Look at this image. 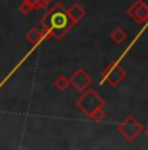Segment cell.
I'll return each instance as SVG.
<instances>
[{
    "label": "cell",
    "instance_id": "cell-1",
    "mask_svg": "<svg viewBox=\"0 0 148 150\" xmlns=\"http://www.w3.org/2000/svg\"><path fill=\"white\" fill-rule=\"evenodd\" d=\"M39 24L43 26L45 39L60 41L74 26L67 11L62 4H54L45 16L41 17Z\"/></svg>",
    "mask_w": 148,
    "mask_h": 150
},
{
    "label": "cell",
    "instance_id": "cell-4",
    "mask_svg": "<svg viewBox=\"0 0 148 150\" xmlns=\"http://www.w3.org/2000/svg\"><path fill=\"white\" fill-rule=\"evenodd\" d=\"M117 129L127 141L131 142V141H134L142 133L143 127H142V124L134 116H127L117 125Z\"/></svg>",
    "mask_w": 148,
    "mask_h": 150
},
{
    "label": "cell",
    "instance_id": "cell-2",
    "mask_svg": "<svg viewBox=\"0 0 148 150\" xmlns=\"http://www.w3.org/2000/svg\"><path fill=\"white\" fill-rule=\"evenodd\" d=\"M76 106L83 114H85L87 116L93 115L96 111L102 110L105 106V100L100 97V94L93 89H87L84 90V93L80 96V98L76 100Z\"/></svg>",
    "mask_w": 148,
    "mask_h": 150
},
{
    "label": "cell",
    "instance_id": "cell-12",
    "mask_svg": "<svg viewBox=\"0 0 148 150\" xmlns=\"http://www.w3.org/2000/svg\"><path fill=\"white\" fill-rule=\"evenodd\" d=\"M51 3V0H34L33 1V8L34 9H43Z\"/></svg>",
    "mask_w": 148,
    "mask_h": 150
},
{
    "label": "cell",
    "instance_id": "cell-6",
    "mask_svg": "<svg viewBox=\"0 0 148 150\" xmlns=\"http://www.w3.org/2000/svg\"><path fill=\"white\" fill-rule=\"evenodd\" d=\"M127 16H130L135 22H144L148 20V5L144 1H136L127 9Z\"/></svg>",
    "mask_w": 148,
    "mask_h": 150
},
{
    "label": "cell",
    "instance_id": "cell-14",
    "mask_svg": "<svg viewBox=\"0 0 148 150\" xmlns=\"http://www.w3.org/2000/svg\"><path fill=\"white\" fill-rule=\"evenodd\" d=\"M22 1H26V3H29L30 5H33V1H34V0H22Z\"/></svg>",
    "mask_w": 148,
    "mask_h": 150
},
{
    "label": "cell",
    "instance_id": "cell-3",
    "mask_svg": "<svg viewBox=\"0 0 148 150\" xmlns=\"http://www.w3.org/2000/svg\"><path fill=\"white\" fill-rule=\"evenodd\" d=\"M127 73L123 69V67L117 62H110L106 68L104 69V72L101 73V77H102V82L106 80V82H109L113 88H117L119 83L126 79Z\"/></svg>",
    "mask_w": 148,
    "mask_h": 150
},
{
    "label": "cell",
    "instance_id": "cell-8",
    "mask_svg": "<svg viewBox=\"0 0 148 150\" xmlns=\"http://www.w3.org/2000/svg\"><path fill=\"white\" fill-rule=\"evenodd\" d=\"M25 37H26L28 42L30 43V45H33V46H37L43 38H45L43 31H41L39 29H37V28H31L30 30L25 34Z\"/></svg>",
    "mask_w": 148,
    "mask_h": 150
},
{
    "label": "cell",
    "instance_id": "cell-5",
    "mask_svg": "<svg viewBox=\"0 0 148 150\" xmlns=\"http://www.w3.org/2000/svg\"><path fill=\"white\" fill-rule=\"evenodd\" d=\"M69 82H71V86H74L76 90L84 91L91 86L92 77L85 69L80 68L74 72V74H72L71 79H69Z\"/></svg>",
    "mask_w": 148,
    "mask_h": 150
},
{
    "label": "cell",
    "instance_id": "cell-9",
    "mask_svg": "<svg viewBox=\"0 0 148 150\" xmlns=\"http://www.w3.org/2000/svg\"><path fill=\"white\" fill-rule=\"evenodd\" d=\"M110 38H112V41L114 42L115 45H121V43H123L124 41H126L127 34L122 28H117V29L113 30L112 34H110Z\"/></svg>",
    "mask_w": 148,
    "mask_h": 150
},
{
    "label": "cell",
    "instance_id": "cell-11",
    "mask_svg": "<svg viewBox=\"0 0 148 150\" xmlns=\"http://www.w3.org/2000/svg\"><path fill=\"white\" fill-rule=\"evenodd\" d=\"M33 9H34L33 5H30V4H29V3H26V1H22L21 4H20V7H19L20 13H22L24 16H28V14L30 13Z\"/></svg>",
    "mask_w": 148,
    "mask_h": 150
},
{
    "label": "cell",
    "instance_id": "cell-7",
    "mask_svg": "<svg viewBox=\"0 0 148 150\" xmlns=\"http://www.w3.org/2000/svg\"><path fill=\"white\" fill-rule=\"evenodd\" d=\"M66 11H67V13H68L69 18H71L72 24H74V26L87 16V11L81 7L79 3H74V4H71Z\"/></svg>",
    "mask_w": 148,
    "mask_h": 150
},
{
    "label": "cell",
    "instance_id": "cell-15",
    "mask_svg": "<svg viewBox=\"0 0 148 150\" xmlns=\"http://www.w3.org/2000/svg\"><path fill=\"white\" fill-rule=\"evenodd\" d=\"M146 134H147V137H148V128L146 129Z\"/></svg>",
    "mask_w": 148,
    "mask_h": 150
},
{
    "label": "cell",
    "instance_id": "cell-13",
    "mask_svg": "<svg viewBox=\"0 0 148 150\" xmlns=\"http://www.w3.org/2000/svg\"><path fill=\"white\" fill-rule=\"evenodd\" d=\"M89 119H92L93 122H102V120L105 119V112H104V110H98L93 115L89 116Z\"/></svg>",
    "mask_w": 148,
    "mask_h": 150
},
{
    "label": "cell",
    "instance_id": "cell-10",
    "mask_svg": "<svg viewBox=\"0 0 148 150\" xmlns=\"http://www.w3.org/2000/svg\"><path fill=\"white\" fill-rule=\"evenodd\" d=\"M54 86L59 91H64V90H67V89H68V86H71V82H69L68 77H66V76H63V74H62V76H59V77H56V79H55Z\"/></svg>",
    "mask_w": 148,
    "mask_h": 150
}]
</instances>
